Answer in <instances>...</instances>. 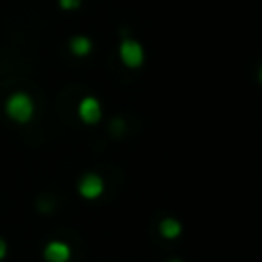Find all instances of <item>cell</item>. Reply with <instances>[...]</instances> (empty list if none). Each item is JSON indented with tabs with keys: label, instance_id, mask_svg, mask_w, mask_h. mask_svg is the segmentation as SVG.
Instances as JSON below:
<instances>
[{
	"label": "cell",
	"instance_id": "cell-11",
	"mask_svg": "<svg viewBox=\"0 0 262 262\" xmlns=\"http://www.w3.org/2000/svg\"><path fill=\"white\" fill-rule=\"evenodd\" d=\"M168 262H180V260H168Z\"/></svg>",
	"mask_w": 262,
	"mask_h": 262
},
{
	"label": "cell",
	"instance_id": "cell-1",
	"mask_svg": "<svg viewBox=\"0 0 262 262\" xmlns=\"http://www.w3.org/2000/svg\"><path fill=\"white\" fill-rule=\"evenodd\" d=\"M6 115L14 121V123H29L33 113H35V106H33V98L25 92H14L8 96L6 104Z\"/></svg>",
	"mask_w": 262,
	"mask_h": 262
},
{
	"label": "cell",
	"instance_id": "cell-4",
	"mask_svg": "<svg viewBox=\"0 0 262 262\" xmlns=\"http://www.w3.org/2000/svg\"><path fill=\"white\" fill-rule=\"evenodd\" d=\"M78 115H80V119H82L86 125H94V123H98L100 117H102L100 102H98L94 96H86V98H82L80 104H78Z\"/></svg>",
	"mask_w": 262,
	"mask_h": 262
},
{
	"label": "cell",
	"instance_id": "cell-7",
	"mask_svg": "<svg viewBox=\"0 0 262 262\" xmlns=\"http://www.w3.org/2000/svg\"><path fill=\"white\" fill-rule=\"evenodd\" d=\"M90 49H92V41H90L88 37H84V35H76V37H72V41H70V51H72L76 57H84V55H88Z\"/></svg>",
	"mask_w": 262,
	"mask_h": 262
},
{
	"label": "cell",
	"instance_id": "cell-8",
	"mask_svg": "<svg viewBox=\"0 0 262 262\" xmlns=\"http://www.w3.org/2000/svg\"><path fill=\"white\" fill-rule=\"evenodd\" d=\"M57 2H59V6L63 10H76L82 4V0H57Z\"/></svg>",
	"mask_w": 262,
	"mask_h": 262
},
{
	"label": "cell",
	"instance_id": "cell-3",
	"mask_svg": "<svg viewBox=\"0 0 262 262\" xmlns=\"http://www.w3.org/2000/svg\"><path fill=\"white\" fill-rule=\"evenodd\" d=\"M102 190H104V180L94 172H88L78 180V192L88 201L98 199L102 194Z\"/></svg>",
	"mask_w": 262,
	"mask_h": 262
},
{
	"label": "cell",
	"instance_id": "cell-9",
	"mask_svg": "<svg viewBox=\"0 0 262 262\" xmlns=\"http://www.w3.org/2000/svg\"><path fill=\"white\" fill-rule=\"evenodd\" d=\"M121 131H123V121H121V119L113 121V125H111V133H121Z\"/></svg>",
	"mask_w": 262,
	"mask_h": 262
},
{
	"label": "cell",
	"instance_id": "cell-6",
	"mask_svg": "<svg viewBox=\"0 0 262 262\" xmlns=\"http://www.w3.org/2000/svg\"><path fill=\"white\" fill-rule=\"evenodd\" d=\"M180 231H182V225H180L178 219H174V217H164V219L160 221V233H162V237H166V239H176V237L180 235Z\"/></svg>",
	"mask_w": 262,
	"mask_h": 262
},
{
	"label": "cell",
	"instance_id": "cell-2",
	"mask_svg": "<svg viewBox=\"0 0 262 262\" xmlns=\"http://www.w3.org/2000/svg\"><path fill=\"white\" fill-rule=\"evenodd\" d=\"M119 57L127 68H139L143 63V47L135 39H125L119 45Z\"/></svg>",
	"mask_w": 262,
	"mask_h": 262
},
{
	"label": "cell",
	"instance_id": "cell-10",
	"mask_svg": "<svg viewBox=\"0 0 262 262\" xmlns=\"http://www.w3.org/2000/svg\"><path fill=\"white\" fill-rule=\"evenodd\" d=\"M6 252H8V246H6V242L0 237V260L6 256Z\"/></svg>",
	"mask_w": 262,
	"mask_h": 262
},
{
	"label": "cell",
	"instance_id": "cell-5",
	"mask_svg": "<svg viewBox=\"0 0 262 262\" xmlns=\"http://www.w3.org/2000/svg\"><path fill=\"white\" fill-rule=\"evenodd\" d=\"M43 258L47 262H68L72 258V250L66 242H49L43 250Z\"/></svg>",
	"mask_w": 262,
	"mask_h": 262
}]
</instances>
